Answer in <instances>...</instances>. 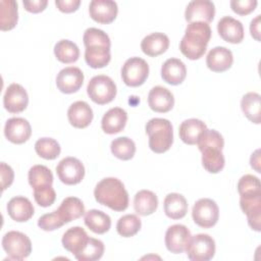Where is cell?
Here are the masks:
<instances>
[{
	"label": "cell",
	"instance_id": "cell-5",
	"mask_svg": "<svg viewBox=\"0 0 261 261\" xmlns=\"http://www.w3.org/2000/svg\"><path fill=\"white\" fill-rule=\"evenodd\" d=\"M2 247L9 260L20 261L32 253V243L29 237L16 230H10L4 234Z\"/></svg>",
	"mask_w": 261,
	"mask_h": 261
},
{
	"label": "cell",
	"instance_id": "cell-27",
	"mask_svg": "<svg viewBox=\"0 0 261 261\" xmlns=\"http://www.w3.org/2000/svg\"><path fill=\"white\" fill-rule=\"evenodd\" d=\"M158 207V198L152 191L141 190L134 198L135 211L142 216L153 214Z\"/></svg>",
	"mask_w": 261,
	"mask_h": 261
},
{
	"label": "cell",
	"instance_id": "cell-33",
	"mask_svg": "<svg viewBox=\"0 0 261 261\" xmlns=\"http://www.w3.org/2000/svg\"><path fill=\"white\" fill-rule=\"evenodd\" d=\"M18 20L17 2L14 0L0 1V29L1 31L12 30Z\"/></svg>",
	"mask_w": 261,
	"mask_h": 261
},
{
	"label": "cell",
	"instance_id": "cell-29",
	"mask_svg": "<svg viewBox=\"0 0 261 261\" xmlns=\"http://www.w3.org/2000/svg\"><path fill=\"white\" fill-rule=\"evenodd\" d=\"M57 211L65 223L75 220L86 213L84 203L76 197L65 198L61 202Z\"/></svg>",
	"mask_w": 261,
	"mask_h": 261
},
{
	"label": "cell",
	"instance_id": "cell-32",
	"mask_svg": "<svg viewBox=\"0 0 261 261\" xmlns=\"http://www.w3.org/2000/svg\"><path fill=\"white\" fill-rule=\"evenodd\" d=\"M111 59L110 48L105 46L86 47L85 60L92 68H102L106 66Z\"/></svg>",
	"mask_w": 261,
	"mask_h": 261
},
{
	"label": "cell",
	"instance_id": "cell-10",
	"mask_svg": "<svg viewBox=\"0 0 261 261\" xmlns=\"http://www.w3.org/2000/svg\"><path fill=\"white\" fill-rule=\"evenodd\" d=\"M84 83L83 71L75 66H68L59 71L56 76V86L64 94L77 92Z\"/></svg>",
	"mask_w": 261,
	"mask_h": 261
},
{
	"label": "cell",
	"instance_id": "cell-43",
	"mask_svg": "<svg viewBox=\"0 0 261 261\" xmlns=\"http://www.w3.org/2000/svg\"><path fill=\"white\" fill-rule=\"evenodd\" d=\"M238 192L240 196L261 195L260 179L252 174L243 175L238 182Z\"/></svg>",
	"mask_w": 261,
	"mask_h": 261
},
{
	"label": "cell",
	"instance_id": "cell-23",
	"mask_svg": "<svg viewBox=\"0 0 261 261\" xmlns=\"http://www.w3.org/2000/svg\"><path fill=\"white\" fill-rule=\"evenodd\" d=\"M127 121V113L120 107L109 109L102 117L101 127L104 133L114 135L121 132Z\"/></svg>",
	"mask_w": 261,
	"mask_h": 261
},
{
	"label": "cell",
	"instance_id": "cell-9",
	"mask_svg": "<svg viewBox=\"0 0 261 261\" xmlns=\"http://www.w3.org/2000/svg\"><path fill=\"white\" fill-rule=\"evenodd\" d=\"M58 178L65 185L80 184L85 176V167L81 160L74 157H65L56 166Z\"/></svg>",
	"mask_w": 261,
	"mask_h": 261
},
{
	"label": "cell",
	"instance_id": "cell-50",
	"mask_svg": "<svg viewBox=\"0 0 261 261\" xmlns=\"http://www.w3.org/2000/svg\"><path fill=\"white\" fill-rule=\"evenodd\" d=\"M250 33L256 41H260V15H257L254 19H252L250 24Z\"/></svg>",
	"mask_w": 261,
	"mask_h": 261
},
{
	"label": "cell",
	"instance_id": "cell-3",
	"mask_svg": "<svg viewBox=\"0 0 261 261\" xmlns=\"http://www.w3.org/2000/svg\"><path fill=\"white\" fill-rule=\"evenodd\" d=\"M146 134L149 136V148L157 154L168 151L173 143V129L168 119H150L146 124Z\"/></svg>",
	"mask_w": 261,
	"mask_h": 261
},
{
	"label": "cell",
	"instance_id": "cell-49",
	"mask_svg": "<svg viewBox=\"0 0 261 261\" xmlns=\"http://www.w3.org/2000/svg\"><path fill=\"white\" fill-rule=\"evenodd\" d=\"M81 4L80 0H56L55 5L61 12L70 13L75 11Z\"/></svg>",
	"mask_w": 261,
	"mask_h": 261
},
{
	"label": "cell",
	"instance_id": "cell-40",
	"mask_svg": "<svg viewBox=\"0 0 261 261\" xmlns=\"http://www.w3.org/2000/svg\"><path fill=\"white\" fill-rule=\"evenodd\" d=\"M141 219L136 214H126L118 219L116 229L119 236L123 238H130L141 229Z\"/></svg>",
	"mask_w": 261,
	"mask_h": 261
},
{
	"label": "cell",
	"instance_id": "cell-30",
	"mask_svg": "<svg viewBox=\"0 0 261 261\" xmlns=\"http://www.w3.org/2000/svg\"><path fill=\"white\" fill-rule=\"evenodd\" d=\"M85 224L95 233L102 234L111 227V218L101 210L91 209L85 213Z\"/></svg>",
	"mask_w": 261,
	"mask_h": 261
},
{
	"label": "cell",
	"instance_id": "cell-13",
	"mask_svg": "<svg viewBox=\"0 0 261 261\" xmlns=\"http://www.w3.org/2000/svg\"><path fill=\"white\" fill-rule=\"evenodd\" d=\"M3 104L5 109L10 113L22 112L29 104L27 91L19 84L9 85L3 97Z\"/></svg>",
	"mask_w": 261,
	"mask_h": 261
},
{
	"label": "cell",
	"instance_id": "cell-1",
	"mask_svg": "<svg viewBox=\"0 0 261 261\" xmlns=\"http://www.w3.org/2000/svg\"><path fill=\"white\" fill-rule=\"evenodd\" d=\"M210 38L211 29L208 23L202 21L190 22L179 43V50L191 60L199 59L205 54Z\"/></svg>",
	"mask_w": 261,
	"mask_h": 261
},
{
	"label": "cell",
	"instance_id": "cell-12",
	"mask_svg": "<svg viewBox=\"0 0 261 261\" xmlns=\"http://www.w3.org/2000/svg\"><path fill=\"white\" fill-rule=\"evenodd\" d=\"M89 13L91 18L99 23H111L118 13L117 3L112 0H92Z\"/></svg>",
	"mask_w": 261,
	"mask_h": 261
},
{
	"label": "cell",
	"instance_id": "cell-36",
	"mask_svg": "<svg viewBox=\"0 0 261 261\" xmlns=\"http://www.w3.org/2000/svg\"><path fill=\"white\" fill-rule=\"evenodd\" d=\"M202 152V165L210 173H218L224 167L225 160L222 150L208 148Z\"/></svg>",
	"mask_w": 261,
	"mask_h": 261
},
{
	"label": "cell",
	"instance_id": "cell-21",
	"mask_svg": "<svg viewBox=\"0 0 261 261\" xmlns=\"http://www.w3.org/2000/svg\"><path fill=\"white\" fill-rule=\"evenodd\" d=\"M93 110L85 101L73 102L67 110L69 123L76 128L87 127L93 120Z\"/></svg>",
	"mask_w": 261,
	"mask_h": 261
},
{
	"label": "cell",
	"instance_id": "cell-42",
	"mask_svg": "<svg viewBox=\"0 0 261 261\" xmlns=\"http://www.w3.org/2000/svg\"><path fill=\"white\" fill-rule=\"evenodd\" d=\"M85 47L90 46H105L110 48L111 42L109 36L102 30L96 28H89L85 31L83 37Z\"/></svg>",
	"mask_w": 261,
	"mask_h": 261
},
{
	"label": "cell",
	"instance_id": "cell-6",
	"mask_svg": "<svg viewBox=\"0 0 261 261\" xmlns=\"http://www.w3.org/2000/svg\"><path fill=\"white\" fill-rule=\"evenodd\" d=\"M185 250L192 261H208L215 255V242L207 233H198L191 236Z\"/></svg>",
	"mask_w": 261,
	"mask_h": 261
},
{
	"label": "cell",
	"instance_id": "cell-19",
	"mask_svg": "<svg viewBox=\"0 0 261 261\" xmlns=\"http://www.w3.org/2000/svg\"><path fill=\"white\" fill-rule=\"evenodd\" d=\"M233 62L232 52L221 46L212 48L206 57L208 68L214 72H223L229 69Z\"/></svg>",
	"mask_w": 261,
	"mask_h": 261
},
{
	"label": "cell",
	"instance_id": "cell-2",
	"mask_svg": "<svg viewBox=\"0 0 261 261\" xmlns=\"http://www.w3.org/2000/svg\"><path fill=\"white\" fill-rule=\"evenodd\" d=\"M96 201L114 211H123L128 207V194L122 181L116 177L100 180L94 190Z\"/></svg>",
	"mask_w": 261,
	"mask_h": 261
},
{
	"label": "cell",
	"instance_id": "cell-17",
	"mask_svg": "<svg viewBox=\"0 0 261 261\" xmlns=\"http://www.w3.org/2000/svg\"><path fill=\"white\" fill-rule=\"evenodd\" d=\"M219 36L226 42L239 44L244 39V27L242 22L231 16H223L217 23Z\"/></svg>",
	"mask_w": 261,
	"mask_h": 261
},
{
	"label": "cell",
	"instance_id": "cell-22",
	"mask_svg": "<svg viewBox=\"0 0 261 261\" xmlns=\"http://www.w3.org/2000/svg\"><path fill=\"white\" fill-rule=\"evenodd\" d=\"M187 76L185 63L177 58L167 59L161 67V77L169 85L176 86L181 84Z\"/></svg>",
	"mask_w": 261,
	"mask_h": 261
},
{
	"label": "cell",
	"instance_id": "cell-4",
	"mask_svg": "<svg viewBox=\"0 0 261 261\" xmlns=\"http://www.w3.org/2000/svg\"><path fill=\"white\" fill-rule=\"evenodd\" d=\"M87 93L94 103L105 105L115 98L116 85L112 79L107 75H95L90 80L87 86Z\"/></svg>",
	"mask_w": 261,
	"mask_h": 261
},
{
	"label": "cell",
	"instance_id": "cell-16",
	"mask_svg": "<svg viewBox=\"0 0 261 261\" xmlns=\"http://www.w3.org/2000/svg\"><path fill=\"white\" fill-rule=\"evenodd\" d=\"M240 206L247 215L248 223L255 231H260L261 227V195L241 196Z\"/></svg>",
	"mask_w": 261,
	"mask_h": 261
},
{
	"label": "cell",
	"instance_id": "cell-47",
	"mask_svg": "<svg viewBox=\"0 0 261 261\" xmlns=\"http://www.w3.org/2000/svg\"><path fill=\"white\" fill-rule=\"evenodd\" d=\"M0 172H1V186L2 191L6 190L8 187L11 186L14 179V172L13 169L7 165L5 162H1L0 164Z\"/></svg>",
	"mask_w": 261,
	"mask_h": 261
},
{
	"label": "cell",
	"instance_id": "cell-31",
	"mask_svg": "<svg viewBox=\"0 0 261 261\" xmlns=\"http://www.w3.org/2000/svg\"><path fill=\"white\" fill-rule=\"evenodd\" d=\"M260 95L256 92H249L245 94L241 100V108L245 116L253 123H260Z\"/></svg>",
	"mask_w": 261,
	"mask_h": 261
},
{
	"label": "cell",
	"instance_id": "cell-7",
	"mask_svg": "<svg viewBox=\"0 0 261 261\" xmlns=\"http://www.w3.org/2000/svg\"><path fill=\"white\" fill-rule=\"evenodd\" d=\"M192 217L194 222L203 228L214 226L219 218V208L215 201L209 198L199 199L193 206Z\"/></svg>",
	"mask_w": 261,
	"mask_h": 261
},
{
	"label": "cell",
	"instance_id": "cell-39",
	"mask_svg": "<svg viewBox=\"0 0 261 261\" xmlns=\"http://www.w3.org/2000/svg\"><path fill=\"white\" fill-rule=\"evenodd\" d=\"M36 153L47 160L56 159L60 154V146L58 142L52 138H41L35 144Z\"/></svg>",
	"mask_w": 261,
	"mask_h": 261
},
{
	"label": "cell",
	"instance_id": "cell-18",
	"mask_svg": "<svg viewBox=\"0 0 261 261\" xmlns=\"http://www.w3.org/2000/svg\"><path fill=\"white\" fill-rule=\"evenodd\" d=\"M148 104L153 111L165 113L172 109L174 105V98L168 89L161 86H156L149 92Z\"/></svg>",
	"mask_w": 261,
	"mask_h": 261
},
{
	"label": "cell",
	"instance_id": "cell-15",
	"mask_svg": "<svg viewBox=\"0 0 261 261\" xmlns=\"http://www.w3.org/2000/svg\"><path fill=\"white\" fill-rule=\"evenodd\" d=\"M6 139L13 144H22L27 142L32 135L30 122L22 117L9 118L4 126Z\"/></svg>",
	"mask_w": 261,
	"mask_h": 261
},
{
	"label": "cell",
	"instance_id": "cell-48",
	"mask_svg": "<svg viewBox=\"0 0 261 261\" xmlns=\"http://www.w3.org/2000/svg\"><path fill=\"white\" fill-rule=\"evenodd\" d=\"M22 4L27 11L32 12V13H39L46 8L48 1L47 0H33V1L32 0H23Z\"/></svg>",
	"mask_w": 261,
	"mask_h": 261
},
{
	"label": "cell",
	"instance_id": "cell-26",
	"mask_svg": "<svg viewBox=\"0 0 261 261\" xmlns=\"http://www.w3.org/2000/svg\"><path fill=\"white\" fill-rule=\"evenodd\" d=\"M168 47L169 39L163 33H152L146 36L141 42L142 51L150 57H156L164 53Z\"/></svg>",
	"mask_w": 261,
	"mask_h": 261
},
{
	"label": "cell",
	"instance_id": "cell-35",
	"mask_svg": "<svg viewBox=\"0 0 261 261\" xmlns=\"http://www.w3.org/2000/svg\"><path fill=\"white\" fill-rule=\"evenodd\" d=\"M54 54L62 63L75 62L80 57V49L75 43L62 39L58 41L54 46Z\"/></svg>",
	"mask_w": 261,
	"mask_h": 261
},
{
	"label": "cell",
	"instance_id": "cell-20",
	"mask_svg": "<svg viewBox=\"0 0 261 261\" xmlns=\"http://www.w3.org/2000/svg\"><path fill=\"white\" fill-rule=\"evenodd\" d=\"M7 212L8 215L17 222H25L30 220L34 213L35 209L32 202L22 196H16L9 200L7 203Z\"/></svg>",
	"mask_w": 261,
	"mask_h": 261
},
{
	"label": "cell",
	"instance_id": "cell-37",
	"mask_svg": "<svg viewBox=\"0 0 261 261\" xmlns=\"http://www.w3.org/2000/svg\"><path fill=\"white\" fill-rule=\"evenodd\" d=\"M111 153L120 160H129L136 153L135 142L127 137H119L114 139L110 145Z\"/></svg>",
	"mask_w": 261,
	"mask_h": 261
},
{
	"label": "cell",
	"instance_id": "cell-8",
	"mask_svg": "<svg viewBox=\"0 0 261 261\" xmlns=\"http://www.w3.org/2000/svg\"><path fill=\"white\" fill-rule=\"evenodd\" d=\"M149 75L148 63L140 57L128 58L121 68V77L128 87H139L145 83Z\"/></svg>",
	"mask_w": 261,
	"mask_h": 261
},
{
	"label": "cell",
	"instance_id": "cell-34",
	"mask_svg": "<svg viewBox=\"0 0 261 261\" xmlns=\"http://www.w3.org/2000/svg\"><path fill=\"white\" fill-rule=\"evenodd\" d=\"M28 178L33 190L51 187L53 184V174L51 170L47 166L41 164L34 165L30 168Z\"/></svg>",
	"mask_w": 261,
	"mask_h": 261
},
{
	"label": "cell",
	"instance_id": "cell-38",
	"mask_svg": "<svg viewBox=\"0 0 261 261\" xmlns=\"http://www.w3.org/2000/svg\"><path fill=\"white\" fill-rule=\"evenodd\" d=\"M103 254H104L103 242L94 238H89L84 248L74 257L79 261H96V260H99L103 256Z\"/></svg>",
	"mask_w": 261,
	"mask_h": 261
},
{
	"label": "cell",
	"instance_id": "cell-14",
	"mask_svg": "<svg viewBox=\"0 0 261 261\" xmlns=\"http://www.w3.org/2000/svg\"><path fill=\"white\" fill-rule=\"evenodd\" d=\"M190 229L184 224H173L169 226L165 233V246L173 254H180L191 238Z\"/></svg>",
	"mask_w": 261,
	"mask_h": 261
},
{
	"label": "cell",
	"instance_id": "cell-46",
	"mask_svg": "<svg viewBox=\"0 0 261 261\" xmlns=\"http://www.w3.org/2000/svg\"><path fill=\"white\" fill-rule=\"evenodd\" d=\"M229 4L237 14L247 15L255 10L258 2L256 0H231Z\"/></svg>",
	"mask_w": 261,
	"mask_h": 261
},
{
	"label": "cell",
	"instance_id": "cell-44",
	"mask_svg": "<svg viewBox=\"0 0 261 261\" xmlns=\"http://www.w3.org/2000/svg\"><path fill=\"white\" fill-rule=\"evenodd\" d=\"M64 224L65 222L63 221L57 210L51 213L44 214L38 219V226L45 231L55 230Z\"/></svg>",
	"mask_w": 261,
	"mask_h": 261
},
{
	"label": "cell",
	"instance_id": "cell-51",
	"mask_svg": "<svg viewBox=\"0 0 261 261\" xmlns=\"http://www.w3.org/2000/svg\"><path fill=\"white\" fill-rule=\"evenodd\" d=\"M260 150H256L252 156H251V159H250V163H251V166L252 168H254L257 172H261L260 171Z\"/></svg>",
	"mask_w": 261,
	"mask_h": 261
},
{
	"label": "cell",
	"instance_id": "cell-41",
	"mask_svg": "<svg viewBox=\"0 0 261 261\" xmlns=\"http://www.w3.org/2000/svg\"><path fill=\"white\" fill-rule=\"evenodd\" d=\"M198 148L200 151H203L208 148H214L222 150L224 146V140L220 133L215 129H206L199 138L197 142Z\"/></svg>",
	"mask_w": 261,
	"mask_h": 261
},
{
	"label": "cell",
	"instance_id": "cell-28",
	"mask_svg": "<svg viewBox=\"0 0 261 261\" xmlns=\"http://www.w3.org/2000/svg\"><path fill=\"white\" fill-rule=\"evenodd\" d=\"M164 212L171 219H180L188 212V202L186 198L178 193H170L164 199Z\"/></svg>",
	"mask_w": 261,
	"mask_h": 261
},
{
	"label": "cell",
	"instance_id": "cell-11",
	"mask_svg": "<svg viewBox=\"0 0 261 261\" xmlns=\"http://www.w3.org/2000/svg\"><path fill=\"white\" fill-rule=\"evenodd\" d=\"M215 15V6L209 0H194L191 1L186 8L185 18L190 22L202 21L209 23L213 20Z\"/></svg>",
	"mask_w": 261,
	"mask_h": 261
},
{
	"label": "cell",
	"instance_id": "cell-45",
	"mask_svg": "<svg viewBox=\"0 0 261 261\" xmlns=\"http://www.w3.org/2000/svg\"><path fill=\"white\" fill-rule=\"evenodd\" d=\"M34 198L36 203L41 207L51 206L56 199V193L51 187L34 190Z\"/></svg>",
	"mask_w": 261,
	"mask_h": 261
},
{
	"label": "cell",
	"instance_id": "cell-24",
	"mask_svg": "<svg viewBox=\"0 0 261 261\" xmlns=\"http://www.w3.org/2000/svg\"><path fill=\"white\" fill-rule=\"evenodd\" d=\"M86 230L81 226H73L68 228L62 237V246L65 250L70 252L73 256L77 255L89 240Z\"/></svg>",
	"mask_w": 261,
	"mask_h": 261
},
{
	"label": "cell",
	"instance_id": "cell-25",
	"mask_svg": "<svg viewBox=\"0 0 261 261\" xmlns=\"http://www.w3.org/2000/svg\"><path fill=\"white\" fill-rule=\"evenodd\" d=\"M207 129V125L200 119L189 118L184 120L178 128L180 140L188 145L197 144L200 136Z\"/></svg>",
	"mask_w": 261,
	"mask_h": 261
}]
</instances>
